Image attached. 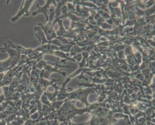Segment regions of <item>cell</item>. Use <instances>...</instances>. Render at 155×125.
Wrapping results in <instances>:
<instances>
[{
  "label": "cell",
  "instance_id": "obj_1",
  "mask_svg": "<svg viewBox=\"0 0 155 125\" xmlns=\"http://www.w3.org/2000/svg\"><path fill=\"white\" fill-rule=\"evenodd\" d=\"M34 2V1H23L18 13L16 16L12 19V21L13 22H15L23 15L25 16H29V10Z\"/></svg>",
  "mask_w": 155,
  "mask_h": 125
},
{
  "label": "cell",
  "instance_id": "obj_2",
  "mask_svg": "<svg viewBox=\"0 0 155 125\" xmlns=\"http://www.w3.org/2000/svg\"><path fill=\"white\" fill-rule=\"evenodd\" d=\"M38 27L43 30L47 40H51L56 37V34L53 30L51 22H48L46 25H44L43 24L39 23Z\"/></svg>",
  "mask_w": 155,
  "mask_h": 125
},
{
  "label": "cell",
  "instance_id": "obj_3",
  "mask_svg": "<svg viewBox=\"0 0 155 125\" xmlns=\"http://www.w3.org/2000/svg\"><path fill=\"white\" fill-rule=\"evenodd\" d=\"M51 2H52L48 1L46 2V3L45 5L43 6H40L38 5H37L36 6L38 8V10L35 11V12H33L32 13V15L33 16H35L39 13H43L45 16L46 22H48V21H49L48 13L49 12L50 5L51 4Z\"/></svg>",
  "mask_w": 155,
  "mask_h": 125
},
{
  "label": "cell",
  "instance_id": "obj_4",
  "mask_svg": "<svg viewBox=\"0 0 155 125\" xmlns=\"http://www.w3.org/2000/svg\"><path fill=\"white\" fill-rule=\"evenodd\" d=\"M35 30V35L37 39L39 40L41 45H45L46 43H48L49 41L47 40L46 39L45 34L43 30L39 27H35L34 28Z\"/></svg>",
  "mask_w": 155,
  "mask_h": 125
},
{
  "label": "cell",
  "instance_id": "obj_5",
  "mask_svg": "<svg viewBox=\"0 0 155 125\" xmlns=\"http://www.w3.org/2000/svg\"><path fill=\"white\" fill-rule=\"evenodd\" d=\"M4 76H5V74L3 73H0V83H1L2 82L3 80Z\"/></svg>",
  "mask_w": 155,
  "mask_h": 125
}]
</instances>
